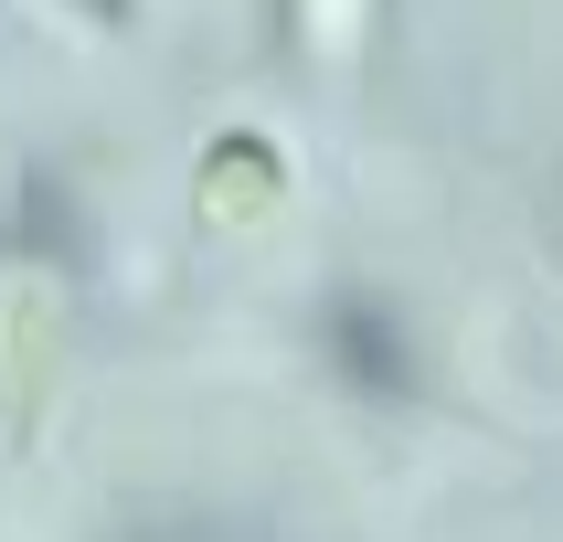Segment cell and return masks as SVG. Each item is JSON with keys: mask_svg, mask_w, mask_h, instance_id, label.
I'll use <instances>...</instances> for the list:
<instances>
[{"mask_svg": "<svg viewBox=\"0 0 563 542\" xmlns=\"http://www.w3.org/2000/svg\"><path fill=\"white\" fill-rule=\"evenodd\" d=\"M54 309H64V287L43 277L32 255H11V266H0V405H11V436L32 425L43 373H54Z\"/></svg>", "mask_w": 563, "mask_h": 542, "instance_id": "obj_1", "label": "cell"}, {"mask_svg": "<svg viewBox=\"0 0 563 542\" xmlns=\"http://www.w3.org/2000/svg\"><path fill=\"white\" fill-rule=\"evenodd\" d=\"M75 11H96V22H128V0H75Z\"/></svg>", "mask_w": 563, "mask_h": 542, "instance_id": "obj_4", "label": "cell"}, {"mask_svg": "<svg viewBox=\"0 0 563 542\" xmlns=\"http://www.w3.org/2000/svg\"><path fill=\"white\" fill-rule=\"evenodd\" d=\"M319 351L341 362V383L362 405H405L415 394V351H405V319L373 309V298H341V309L319 319Z\"/></svg>", "mask_w": 563, "mask_h": 542, "instance_id": "obj_2", "label": "cell"}, {"mask_svg": "<svg viewBox=\"0 0 563 542\" xmlns=\"http://www.w3.org/2000/svg\"><path fill=\"white\" fill-rule=\"evenodd\" d=\"M266 202H277V150H266V139H213V150H202V213H266Z\"/></svg>", "mask_w": 563, "mask_h": 542, "instance_id": "obj_3", "label": "cell"}]
</instances>
